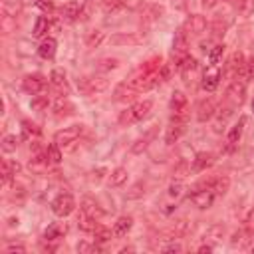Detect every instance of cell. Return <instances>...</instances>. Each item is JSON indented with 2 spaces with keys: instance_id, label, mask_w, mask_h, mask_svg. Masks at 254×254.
<instances>
[{
  "instance_id": "cell-1",
  "label": "cell",
  "mask_w": 254,
  "mask_h": 254,
  "mask_svg": "<svg viewBox=\"0 0 254 254\" xmlns=\"http://www.w3.org/2000/svg\"><path fill=\"white\" fill-rule=\"evenodd\" d=\"M77 87L83 95H91V93H99L105 91L109 87V81L103 75H89V77H81L77 81Z\"/></svg>"
},
{
  "instance_id": "cell-2",
  "label": "cell",
  "mask_w": 254,
  "mask_h": 254,
  "mask_svg": "<svg viewBox=\"0 0 254 254\" xmlns=\"http://www.w3.org/2000/svg\"><path fill=\"white\" fill-rule=\"evenodd\" d=\"M244 97H246V79L234 77V79L230 81L228 89H226V97H224V99H226V103L238 107V105L244 103Z\"/></svg>"
},
{
  "instance_id": "cell-3",
  "label": "cell",
  "mask_w": 254,
  "mask_h": 254,
  "mask_svg": "<svg viewBox=\"0 0 254 254\" xmlns=\"http://www.w3.org/2000/svg\"><path fill=\"white\" fill-rule=\"evenodd\" d=\"M73 208H75V200H73V196L69 194V192H62V194H58L54 200H52V212L56 214V216H67V214H71L73 212Z\"/></svg>"
},
{
  "instance_id": "cell-4",
  "label": "cell",
  "mask_w": 254,
  "mask_h": 254,
  "mask_svg": "<svg viewBox=\"0 0 254 254\" xmlns=\"http://www.w3.org/2000/svg\"><path fill=\"white\" fill-rule=\"evenodd\" d=\"M83 133V125H71V127H64L54 135V141L60 147H69L71 143H75L79 139V135Z\"/></svg>"
},
{
  "instance_id": "cell-5",
  "label": "cell",
  "mask_w": 254,
  "mask_h": 254,
  "mask_svg": "<svg viewBox=\"0 0 254 254\" xmlns=\"http://www.w3.org/2000/svg\"><path fill=\"white\" fill-rule=\"evenodd\" d=\"M161 71V69H159ZM159 71H155V73H137L133 79H129L131 81V85L141 93V91H149V89H153L159 81H161V73Z\"/></svg>"
},
{
  "instance_id": "cell-6",
  "label": "cell",
  "mask_w": 254,
  "mask_h": 254,
  "mask_svg": "<svg viewBox=\"0 0 254 254\" xmlns=\"http://www.w3.org/2000/svg\"><path fill=\"white\" fill-rule=\"evenodd\" d=\"M214 198H216V192H214L212 189H198V187H196V189L190 192V202H192L196 208H200V210L210 208L212 202H214Z\"/></svg>"
},
{
  "instance_id": "cell-7",
  "label": "cell",
  "mask_w": 254,
  "mask_h": 254,
  "mask_svg": "<svg viewBox=\"0 0 254 254\" xmlns=\"http://www.w3.org/2000/svg\"><path fill=\"white\" fill-rule=\"evenodd\" d=\"M228 75L234 77H242L246 79L248 73H246V60H244V54L242 52H234L232 58L228 60Z\"/></svg>"
},
{
  "instance_id": "cell-8",
  "label": "cell",
  "mask_w": 254,
  "mask_h": 254,
  "mask_svg": "<svg viewBox=\"0 0 254 254\" xmlns=\"http://www.w3.org/2000/svg\"><path fill=\"white\" fill-rule=\"evenodd\" d=\"M46 85H48V81H46V77L40 75V73L26 75V77L22 79V87H24V91H28V93H32V95L42 93V91L46 89Z\"/></svg>"
},
{
  "instance_id": "cell-9",
  "label": "cell",
  "mask_w": 254,
  "mask_h": 254,
  "mask_svg": "<svg viewBox=\"0 0 254 254\" xmlns=\"http://www.w3.org/2000/svg\"><path fill=\"white\" fill-rule=\"evenodd\" d=\"M183 30H185L187 34L198 36V34H202V32L206 30V18H204V16H200V14H190V16L185 20Z\"/></svg>"
},
{
  "instance_id": "cell-10",
  "label": "cell",
  "mask_w": 254,
  "mask_h": 254,
  "mask_svg": "<svg viewBox=\"0 0 254 254\" xmlns=\"http://www.w3.org/2000/svg\"><path fill=\"white\" fill-rule=\"evenodd\" d=\"M214 113H216V103H214L212 97H206V99H200V101H198V105H196V119H198L200 123L212 119Z\"/></svg>"
},
{
  "instance_id": "cell-11",
  "label": "cell",
  "mask_w": 254,
  "mask_h": 254,
  "mask_svg": "<svg viewBox=\"0 0 254 254\" xmlns=\"http://www.w3.org/2000/svg\"><path fill=\"white\" fill-rule=\"evenodd\" d=\"M137 93H139V91L131 85V81H121V83L113 89V99H115V101H123V103H127V101L135 99Z\"/></svg>"
},
{
  "instance_id": "cell-12",
  "label": "cell",
  "mask_w": 254,
  "mask_h": 254,
  "mask_svg": "<svg viewBox=\"0 0 254 254\" xmlns=\"http://www.w3.org/2000/svg\"><path fill=\"white\" fill-rule=\"evenodd\" d=\"M60 16L65 22H75L81 16V4L77 0H69L60 8Z\"/></svg>"
},
{
  "instance_id": "cell-13",
  "label": "cell",
  "mask_w": 254,
  "mask_h": 254,
  "mask_svg": "<svg viewBox=\"0 0 254 254\" xmlns=\"http://www.w3.org/2000/svg\"><path fill=\"white\" fill-rule=\"evenodd\" d=\"M109 42L111 46H137L139 42H143V38L133 32H119V34H113Z\"/></svg>"
},
{
  "instance_id": "cell-14",
  "label": "cell",
  "mask_w": 254,
  "mask_h": 254,
  "mask_svg": "<svg viewBox=\"0 0 254 254\" xmlns=\"http://www.w3.org/2000/svg\"><path fill=\"white\" fill-rule=\"evenodd\" d=\"M187 48H189V34L183 28H179L173 38V56H187Z\"/></svg>"
},
{
  "instance_id": "cell-15",
  "label": "cell",
  "mask_w": 254,
  "mask_h": 254,
  "mask_svg": "<svg viewBox=\"0 0 254 254\" xmlns=\"http://www.w3.org/2000/svg\"><path fill=\"white\" fill-rule=\"evenodd\" d=\"M212 163H214V155H212V153H206V151L196 153L194 159H192L190 171H192V173H202V171H206Z\"/></svg>"
},
{
  "instance_id": "cell-16",
  "label": "cell",
  "mask_w": 254,
  "mask_h": 254,
  "mask_svg": "<svg viewBox=\"0 0 254 254\" xmlns=\"http://www.w3.org/2000/svg\"><path fill=\"white\" fill-rule=\"evenodd\" d=\"M220 77H222L220 69H216V65H210V69H208V71L204 73V77H202V89H204V91H214V89L218 87Z\"/></svg>"
},
{
  "instance_id": "cell-17",
  "label": "cell",
  "mask_w": 254,
  "mask_h": 254,
  "mask_svg": "<svg viewBox=\"0 0 254 254\" xmlns=\"http://www.w3.org/2000/svg\"><path fill=\"white\" fill-rule=\"evenodd\" d=\"M163 14H165V6H163V4H157V2H151V4H147V6L141 10V18H143L145 22H155V20H159Z\"/></svg>"
},
{
  "instance_id": "cell-18",
  "label": "cell",
  "mask_w": 254,
  "mask_h": 254,
  "mask_svg": "<svg viewBox=\"0 0 254 254\" xmlns=\"http://www.w3.org/2000/svg\"><path fill=\"white\" fill-rule=\"evenodd\" d=\"M75 113V105L67 99V97H58L54 103V115L56 117H67Z\"/></svg>"
},
{
  "instance_id": "cell-19",
  "label": "cell",
  "mask_w": 254,
  "mask_h": 254,
  "mask_svg": "<svg viewBox=\"0 0 254 254\" xmlns=\"http://www.w3.org/2000/svg\"><path fill=\"white\" fill-rule=\"evenodd\" d=\"M183 133H185V123L173 121V123L167 127V131H165V143H167V145L177 143V141L183 137Z\"/></svg>"
},
{
  "instance_id": "cell-20",
  "label": "cell",
  "mask_w": 254,
  "mask_h": 254,
  "mask_svg": "<svg viewBox=\"0 0 254 254\" xmlns=\"http://www.w3.org/2000/svg\"><path fill=\"white\" fill-rule=\"evenodd\" d=\"M67 234V224L65 222H52L44 230V240H58Z\"/></svg>"
},
{
  "instance_id": "cell-21",
  "label": "cell",
  "mask_w": 254,
  "mask_h": 254,
  "mask_svg": "<svg viewBox=\"0 0 254 254\" xmlns=\"http://www.w3.org/2000/svg\"><path fill=\"white\" fill-rule=\"evenodd\" d=\"M151 109H153V101H151V99H143V101H137V103H133V105H131V113H133V119H135V121H141V119H145V117L151 113Z\"/></svg>"
},
{
  "instance_id": "cell-22",
  "label": "cell",
  "mask_w": 254,
  "mask_h": 254,
  "mask_svg": "<svg viewBox=\"0 0 254 254\" xmlns=\"http://www.w3.org/2000/svg\"><path fill=\"white\" fill-rule=\"evenodd\" d=\"M56 50H58V42L54 38H44L40 48H38V56L42 60H52L56 56Z\"/></svg>"
},
{
  "instance_id": "cell-23",
  "label": "cell",
  "mask_w": 254,
  "mask_h": 254,
  "mask_svg": "<svg viewBox=\"0 0 254 254\" xmlns=\"http://www.w3.org/2000/svg\"><path fill=\"white\" fill-rule=\"evenodd\" d=\"M244 125H246V117L242 115L232 127H230V131H228V135H226V141H228V145H236L238 141H240V137H242V131H244Z\"/></svg>"
},
{
  "instance_id": "cell-24",
  "label": "cell",
  "mask_w": 254,
  "mask_h": 254,
  "mask_svg": "<svg viewBox=\"0 0 254 254\" xmlns=\"http://www.w3.org/2000/svg\"><path fill=\"white\" fill-rule=\"evenodd\" d=\"M18 171H20V165L18 163H14L10 159H2V183L4 185H8Z\"/></svg>"
},
{
  "instance_id": "cell-25",
  "label": "cell",
  "mask_w": 254,
  "mask_h": 254,
  "mask_svg": "<svg viewBox=\"0 0 254 254\" xmlns=\"http://www.w3.org/2000/svg\"><path fill=\"white\" fill-rule=\"evenodd\" d=\"M131 226H133V218L131 216H119L115 220V224H113V234L117 238H121V236H125L131 230Z\"/></svg>"
},
{
  "instance_id": "cell-26",
  "label": "cell",
  "mask_w": 254,
  "mask_h": 254,
  "mask_svg": "<svg viewBox=\"0 0 254 254\" xmlns=\"http://www.w3.org/2000/svg\"><path fill=\"white\" fill-rule=\"evenodd\" d=\"M79 208H81L85 214L93 216V218H101V216H103V208H99V204H97L93 198H83L81 204H79Z\"/></svg>"
},
{
  "instance_id": "cell-27",
  "label": "cell",
  "mask_w": 254,
  "mask_h": 254,
  "mask_svg": "<svg viewBox=\"0 0 254 254\" xmlns=\"http://www.w3.org/2000/svg\"><path fill=\"white\" fill-rule=\"evenodd\" d=\"M77 226H79L83 232H93L99 224H97V218H93V216H89V214H85V212L81 210L79 216H77Z\"/></svg>"
},
{
  "instance_id": "cell-28",
  "label": "cell",
  "mask_w": 254,
  "mask_h": 254,
  "mask_svg": "<svg viewBox=\"0 0 254 254\" xmlns=\"http://www.w3.org/2000/svg\"><path fill=\"white\" fill-rule=\"evenodd\" d=\"M127 177H129L127 169L125 167H117L109 175V187H121V185H125L127 183Z\"/></svg>"
},
{
  "instance_id": "cell-29",
  "label": "cell",
  "mask_w": 254,
  "mask_h": 254,
  "mask_svg": "<svg viewBox=\"0 0 254 254\" xmlns=\"http://www.w3.org/2000/svg\"><path fill=\"white\" fill-rule=\"evenodd\" d=\"M50 81H52V85H54V87H58V89H67L65 71H64L62 67H56V69H52V73H50Z\"/></svg>"
},
{
  "instance_id": "cell-30",
  "label": "cell",
  "mask_w": 254,
  "mask_h": 254,
  "mask_svg": "<svg viewBox=\"0 0 254 254\" xmlns=\"http://www.w3.org/2000/svg\"><path fill=\"white\" fill-rule=\"evenodd\" d=\"M210 189L216 192V196L226 194V192H228V189H230V179H228V177H214V179H212Z\"/></svg>"
},
{
  "instance_id": "cell-31",
  "label": "cell",
  "mask_w": 254,
  "mask_h": 254,
  "mask_svg": "<svg viewBox=\"0 0 254 254\" xmlns=\"http://www.w3.org/2000/svg\"><path fill=\"white\" fill-rule=\"evenodd\" d=\"M32 137H40V127H38L36 123H32V121L24 119V121H22V139L30 141Z\"/></svg>"
},
{
  "instance_id": "cell-32",
  "label": "cell",
  "mask_w": 254,
  "mask_h": 254,
  "mask_svg": "<svg viewBox=\"0 0 254 254\" xmlns=\"http://www.w3.org/2000/svg\"><path fill=\"white\" fill-rule=\"evenodd\" d=\"M48 30H50V18L48 16H38V20L34 24V36L42 38V36L48 34Z\"/></svg>"
},
{
  "instance_id": "cell-33",
  "label": "cell",
  "mask_w": 254,
  "mask_h": 254,
  "mask_svg": "<svg viewBox=\"0 0 254 254\" xmlns=\"http://www.w3.org/2000/svg\"><path fill=\"white\" fill-rule=\"evenodd\" d=\"M93 236H95V242H97V244H103V242H109L115 234H113V230H109V228H105V226H97V228L93 230Z\"/></svg>"
},
{
  "instance_id": "cell-34",
  "label": "cell",
  "mask_w": 254,
  "mask_h": 254,
  "mask_svg": "<svg viewBox=\"0 0 254 254\" xmlns=\"http://www.w3.org/2000/svg\"><path fill=\"white\" fill-rule=\"evenodd\" d=\"M103 40H105V34H103L101 30H93V32L87 34V38H85V46H87V48H97Z\"/></svg>"
},
{
  "instance_id": "cell-35",
  "label": "cell",
  "mask_w": 254,
  "mask_h": 254,
  "mask_svg": "<svg viewBox=\"0 0 254 254\" xmlns=\"http://www.w3.org/2000/svg\"><path fill=\"white\" fill-rule=\"evenodd\" d=\"M46 155H48V159H50V163H52V165H58V163L62 161V151H60V145H58L56 141H54L52 145H48Z\"/></svg>"
},
{
  "instance_id": "cell-36",
  "label": "cell",
  "mask_w": 254,
  "mask_h": 254,
  "mask_svg": "<svg viewBox=\"0 0 254 254\" xmlns=\"http://www.w3.org/2000/svg\"><path fill=\"white\" fill-rule=\"evenodd\" d=\"M18 143H20V137H16V135H6V137L2 139V151H4V153H12V151H16Z\"/></svg>"
},
{
  "instance_id": "cell-37",
  "label": "cell",
  "mask_w": 254,
  "mask_h": 254,
  "mask_svg": "<svg viewBox=\"0 0 254 254\" xmlns=\"http://www.w3.org/2000/svg\"><path fill=\"white\" fill-rule=\"evenodd\" d=\"M222 52H224V44H216V46L208 52V62H210V65H216V64H218V60L222 58Z\"/></svg>"
},
{
  "instance_id": "cell-38",
  "label": "cell",
  "mask_w": 254,
  "mask_h": 254,
  "mask_svg": "<svg viewBox=\"0 0 254 254\" xmlns=\"http://www.w3.org/2000/svg\"><path fill=\"white\" fill-rule=\"evenodd\" d=\"M189 230H190V224H189V220H187V218L177 220V222H175V226H173V234H175V236H185Z\"/></svg>"
},
{
  "instance_id": "cell-39",
  "label": "cell",
  "mask_w": 254,
  "mask_h": 254,
  "mask_svg": "<svg viewBox=\"0 0 254 254\" xmlns=\"http://www.w3.org/2000/svg\"><path fill=\"white\" fill-rule=\"evenodd\" d=\"M238 12H240L244 18L252 16V14H254V0H240V2H238Z\"/></svg>"
},
{
  "instance_id": "cell-40",
  "label": "cell",
  "mask_w": 254,
  "mask_h": 254,
  "mask_svg": "<svg viewBox=\"0 0 254 254\" xmlns=\"http://www.w3.org/2000/svg\"><path fill=\"white\" fill-rule=\"evenodd\" d=\"M183 190H185V185L181 183V181H173L171 185H169V196H173V198H179V196H183Z\"/></svg>"
},
{
  "instance_id": "cell-41",
  "label": "cell",
  "mask_w": 254,
  "mask_h": 254,
  "mask_svg": "<svg viewBox=\"0 0 254 254\" xmlns=\"http://www.w3.org/2000/svg\"><path fill=\"white\" fill-rule=\"evenodd\" d=\"M30 105H32L34 111H44L48 107V95H36Z\"/></svg>"
},
{
  "instance_id": "cell-42",
  "label": "cell",
  "mask_w": 254,
  "mask_h": 254,
  "mask_svg": "<svg viewBox=\"0 0 254 254\" xmlns=\"http://www.w3.org/2000/svg\"><path fill=\"white\" fill-rule=\"evenodd\" d=\"M119 125L121 127H127V125H131V123H135V119H133V113H131V107H127V109H123L121 113H119Z\"/></svg>"
},
{
  "instance_id": "cell-43",
  "label": "cell",
  "mask_w": 254,
  "mask_h": 254,
  "mask_svg": "<svg viewBox=\"0 0 254 254\" xmlns=\"http://www.w3.org/2000/svg\"><path fill=\"white\" fill-rule=\"evenodd\" d=\"M143 192H145V185L139 181V183H135V185L131 187V190L127 192V198H129V200H133V198H141Z\"/></svg>"
},
{
  "instance_id": "cell-44",
  "label": "cell",
  "mask_w": 254,
  "mask_h": 254,
  "mask_svg": "<svg viewBox=\"0 0 254 254\" xmlns=\"http://www.w3.org/2000/svg\"><path fill=\"white\" fill-rule=\"evenodd\" d=\"M147 145H149V135H147V137H141V139H137V141L131 145V153L139 155V153H143V151L147 149Z\"/></svg>"
},
{
  "instance_id": "cell-45",
  "label": "cell",
  "mask_w": 254,
  "mask_h": 254,
  "mask_svg": "<svg viewBox=\"0 0 254 254\" xmlns=\"http://www.w3.org/2000/svg\"><path fill=\"white\" fill-rule=\"evenodd\" d=\"M77 252H81V254H89V252H97L99 250V246H97V242H93V244H89V242H77Z\"/></svg>"
},
{
  "instance_id": "cell-46",
  "label": "cell",
  "mask_w": 254,
  "mask_h": 254,
  "mask_svg": "<svg viewBox=\"0 0 254 254\" xmlns=\"http://www.w3.org/2000/svg\"><path fill=\"white\" fill-rule=\"evenodd\" d=\"M117 65H119V60H115V58H103V60H99V64H97L99 69H115Z\"/></svg>"
},
{
  "instance_id": "cell-47",
  "label": "cell",
  "mask_w": 254,
  "mask_h": 254,
  "mask_svg": "<svg viewBox=\"0 0 254 254\" xmlns=\"http://www.w3.org/2000/svg\"><path fill=\"white\" fill-rule=\"evenodd\" d=\"M123 8V0H105L103 2V10L105 12H117Z\"/></svg>"
},
{
  "instance_id": "cell-48",
  "label": "cell",
  "mask_w": 254,
  "mask_h": 254,
  "mask_svg": "<svg viewBox=\"0 0 254 254\" xmlns=\"http://www.w3.org/2000/svg\"><path fill=\"white\" fill-rule=\"evenodd\" d=\"M161 250H163V252H183V246H181L179 242H169V244L161 246Z\"/></svg>"
},
{
  "instance_id": "cell-49",
  "label": "cell",
  "mask_w": 254,
  "mask_h": 254,
  "mask_svg": "<svg viewBox=\"0 0 254 254\" xmlns=\"http://www.w3.org/2000/svg\"><path fill=\"white\" fill-rule=\"evenodd\" d=\"M36 6H38L42 12H52V10H54V2H52V0H38Z\"/></svg>"
},
{
  "instance_id": "cell-50",
  "label": "cell",
  "mask_w": 254,
  "mask_h": 254,
  "mask_svg": "<svg viewBox=\"0 0 254 254\" xmlns=\"http://www.w3.org/2000/svg\"><path fill=\"white\" fill-rule=\"evenodd\" d=\"M6 252H8V254H14V252L24 254V252H26V246H22V244H8V246H6Z\"/></svg>"
},
{
  "instance_id": "cell-51",
  "label": "cell",
  "mask_w": 254,
  "mask_h": 254,
  "mask_svg": "<svg viewBox=\"0 0 254 254\" xmlns=\"http://www.w3.org/2000/svg\"><path fill=\"white\" fill-rule=\"evenodd\" d=\"M171 4H173V8H175V10H187L189 0H171Z\"/></svg>"
},
{
  "instance_id": "cell-52",
  "label": "cell",
  "mask_w": 254,
  "mask_h": 254,
  "mask_svg": "<svg viewBox=\"0 0 254 254\" xmlns=\"http://www.w3.org/2000/svg\"><path fill=\"white\" fill-rule=\"evenodd\" d=\"M246 73H248V77H252L254 75V56L248 60V64H246Z\"/></svg>"
},
{
  "instance_id": "cell-53",
  "label": "cell",
  "mask_w": 254,
  "mask_h": 254,
  "mask_svg": "<svg viewBox=\"0 0 254 254\" xmlns=\"http://www.w3.org/2000/svg\"><path fill=\"white\" fill-rule=\"evenodd\" d=\"M185 169H187V163L183 161V163H181V165H179V167L175 169V175H177V177H183V173H185Z\"/></svg>"
},
{
  "instance_id": "cell-54",
  "label": "cell",
  "mask_w": 254,
  "mask_h": 254,
  "mask_svg": "<svg viewBox=\"0 0 254 254\" xmlns=\"http://www.w3.org/2000/svg\"><path fill=\"white\" fill-rule=\"evenodd\" d=\"M218 4V0H202V8H214Z\"/></svg>"
},
{
  "instance_id": "cell-55",
  "label": "cell",
  "mask_w": 254,
  "mask_h": 254,
  "mask_svg": "<svg viewBox=\"0 0 254 254\" xmlns=\"http://www.w3.org/2000/svg\"><path fill=\"white\" fill-rule=\"evenodd\" d=\"M212 250H214V248H212L210 244H202V246H198V252H200V254H202V252H212Z\"/></svg>"
},
{
  "instance_id": "cell-56",
  "label": "cell",
  "mask_w": 254,
  "mask_h": 254,
  "mask_svg": "<svg viewBox=\"0 0 254 254\" xmlns=\"http://www.w3.org/2000/svg\"><path fill=\"white\" fill-rule=\"evenodd\" d=\"M252 111H254V99H252Z\"/></svg>"
},
{
  "instance_id": "cell-57",
  "label": "cell",
  "mask_w": 254,
  "mask_h": 254,
  "mask_svg": "<svg viewBox=\"0 0 254 254\" xmlns=\"http://www.w3.org/2000/svg\"><path fill=\"white\" fill-rule=\"evenodd\" d=\"M252 252H254V246H252Z\"/></svg>"
},
{
  "instance_id": "cell-58",
  "label": "cell",
  "mask_w": 254,
  "mask_h": 254,
  "mask_svg": "<svg viewBox=\"0 0 254 254\" xmlns=\"http://www.w3.org/2000/svg\"><path fill=\"white\" fill-rule=\"evenodd\" d=\"M34 2H38V0H34Z\"/></svg>"
}]
</instances>
